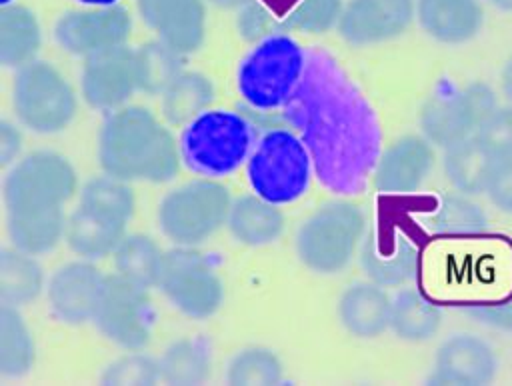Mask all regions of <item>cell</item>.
Returning <instances> with one entry per match:
<instances>
[{
    "label": "cell",
    "instance_id": "obj_8",
    "mask_svg": "<svg viewBox=\"0 0 512 386\" xmlns=\"http://www.w3.org/2000/svg\"><path fill=\"white\" fill-rule=\"evenodd\" d=\"M230 206V190L202 176L168 190L158 202L156 222L174 246H198L226 226Z\"/></svg>",
    "mask_w": 512,
    "mask_h": 386
},
{
    "label": "cell",
    "instance_id": "obj_18",
    "mask_svg": "<svg viewBox=\"0 0 512 386\" xmlns=\"http://www.w3.org/2000/svg\"><path fill=\"white\" fill-rule=\"evenodd\" d=\"M424 134H404L390 142L372 170V184L382 194H410L430 176L436 154Z\"/></svg>",
    "mask_w": 512,
    "mask_h": 386
},
{
    "label": "cell",
    "instance_id": "obj_38",
    "mask_svg": "<svg viewBox=\"0 0 512 386\" xmlns=\"http://www.w3.org/2000/svg\"><path fill=\"white\" fill-rule=\"evenodd\" d=\"M346 0H294L286 10L290 30L324 34L338 26Z\"/></svg>",
    "mask_w": 512,
    "mask_h": 386
},
{
    "label": "cell",
    "instance_id": "obj_35",
    "mask_svg": "<svg viewBox=\"0 0 512 386\" xmlns=\"http://www.w3.org/2000/svg\"><path fill=\"white\" fill-rule=\"evenodd\" d=\"M116 274L152 288L158 282L164 250L148 234H126L114 250Z\"/></svg>",
    "mask_w": 512,
    "mask_h": 386
},
{
    "label": "cell",
    "instance_id": "obj_17",
    "mask_svg": "<svg viewBox=\"0 0 512 386\" xmlns=\"http://www.w3.org/2000/svg\"><path fill=\"white\" fill-rule=\"evenodd\" d=\"M360 266L366 278L382 288L410 284L420 272V248L398 228L366 232L360 246Z\"/></svg>",
    "mask_w": 512,
    "mask_h": 386
},
{
    "label": "cell",
    "instance_id": "obj_44",
    "mask_svg": "<svg viewBox=\"0 0 512 386\" xmlns=\"http://www.w3.org/2000/svg\"><path fill=\"white\" fill-rule=\"evenodd\" d=\"M22 150V134L16 124L2 118L0 120V164L10 166L18 160Z\"/></svg>",
    "mask_w": 512,
    "mask_h": 386
},
{
    "label": "cell",
    "instance_id": "obj_33",
    "mask_svg": "<svg viewBox=\"0 0 512 386\" xmlns=\"http://www.w3.org/2000/svg\"><path fill=\"white\" fill-rule=\"evenodd\" d=\"M160 96L164 118L174 126H186L212 106L216 90L214 82L206 74L182 70V74Z\"/></svg>",
    "mask_w": 512,
    "mask_h": 386
},
{
    "label": "cell",
    "instance_id": "obj_9",
    "mask_svg": "<svg viewBox=\"0 0 512 386\" xmlns=\"http://www.w3.org/2000/svg\"><path fill=\"white\" fill-rule=\"evenodd\" d=\"M12 110L32 134L52 136L66 130L76 118L78 96L52 62L36 58L14 74Z\"/></svg>",
    "mask_w": 512,
    "mask_h": 386
},
{
    "label": "cell",
    "instance_id": "obj_24",
    "mask_svg": "<svg viewBox=\"0 0 512 386\" xmlns=\"http://www.w3.org/2000/svg\"><path fill=\"white\" fill-rule=\"evenodd\" d=\"M286 218L278 204L258 196L244 194L232 200L226 228L238 244L260 248L274 244L284 234Z\"/></svg>",
    "mask_w": 512,
    "mask_h": 386
},
{
    "label": "cell",
    "instance_id": "obj_16",
    "mask_svg": "<svg viewBox=\"0 0 512 386\" xmlns=\"http://www.w3.org/2000/svg\"><path fill=\"white\" fill-rule=\"evenodd\" d=\"M416 20V0H348L336 26L350 46H374L402 36Z\"/></svg>",
    "mask_w": 512,
    "mask_h": 386
},
{
    "label": "cell",
    "instance_id": "obj_11",
    "mask_svg": "<svg viewBox=\"0 0 512 386\" xmlns=\"http://www.w3.org/2000/svg\"><path fill=\"white\" fill-rule=\"evenodd\" d=\"M498 108L494 90L486 82L436 90L420 110V130L438 148L476 136L482 122Z\"/></svg>",
    "mask_w": 512,
    "mask_h": 386
},
{
    "label": "cell",
    "instance_id": "obj_43",
    "mask_svg": "<svg viewBox=\"0 0 512 386\" xmlns=\"http://www.w3.org/2000/svg\"><path fill=\"white\" fill-rule=\"evenodd\" d=\"M466 314L488 328H494L500 332H512V294L498 302L468 304Z\"/></svg>",
    "mask_w": 512,
    "mask_h": 386
},
{
    "label": "cell",
    "instance_id": "obj_4",
    "mask_svg": "<svg viewBox=\"0 0 512 386\" xmlns=\"http://www.w3.org/2000/svg\"><path fill=\"white\" fill-rule=\"evenodd\" d=\"M308 62L304 48L288 32L256 42L240 60L236 88L244 104L258 114L278 112L294 96Z\"/></svg>",
    "mask_w": 512,
    "mask_h": 386
},
{
    "label": "cell",
    "instance_id": "obj_5",
    "mask_svg": "<svg viewBox=\"0 0 512 386\" xmlns=\"http://www.w3.org/2000/svg\"><path fill=\"white\" fill-rule=\"evenodd\" d=\"M366 232V214L356 202L346 198L324 202L298 226L296 256L310 272L338 274L360 252Z\"/></svg>",
    "mask_w": 512,
    "mask_h": 386
},
{
    "label": "cell",
    "instance_id": "obj_28",
    "mask_svg": "<svg viewBox=\"0 0 512 386\" xmlns=\"http://www.w3.org/2000/svg\"><path fill=\"white\" fill-rule=\"evenodd\" d=\"M46 290V278L34 254L4 246L0 250V302L26 306Z\"/></svg>",
    "mask_w": 512,
    "mask_h": 386
},
{
    "label": "cell",
    "instance_id": "obj_26",
    "mask_svg": "<svg viewBox=\"0 0 512 386\" xmlns=\"http://www.w3.org/2000/svg\"><path fill=\"white\" fill-rule=\"evenodd\" d=\"M496 156L484 146L478 136L460 140L444 148V174L456 192L476 196L484 194Z\"/></svg>",
    "mask_w": 512,
    "mask_h": 386
},
{
    "label": "cell",
    "instance_id": "obj_46",
    "mask_svg": "<svg viewBox=\"0 0 512 386\" xmlns=\"http://www.w3.org/2000/svg\"><path fill=\"white\" fill-rule=\"evenodd\" d=\"M208 2L218 6V8H236V10H240L248 0H208Z\"/></svg>",
    "mask_w": 512,
    "mask_h": 386
},
{
    "label": "cell",
    "instance_id": "obj_27",
    "mask_svg": "<svg viewBox=\"0 0 512 386\" xmlns=\"http://www.w3.org/2000/svg\"><path fill=\"white\" fill-rule=\"evenodd\" d=\"M160 380L166 384H202L212 374V346L202 336L170 342L158 358Z\"/></svg>",
    "mask_w": 512,
    "mask_h": 386
},
{
    "label": "cell",
    "instance_id": "obj_14",
    "mask_svg": "<svg viewBox=\"0 0 512 386\" xmlns=\"http://www.w3.org/2000/svg\"><path fill=\"white\" fill-rule=\"evenodd\" d=\"M134 92H140L134 48L122 44L84 58L80 94L90 108L100 112L118 110L130 102Z\"/></svg>",
    "mask_w": 512,
    "mask_h": 386
},
{
    "label": "cell",
    "instance_id": "obj_2",
    "mask_svg": "<svg viewBox=\"0 0 512 386\" xmlns=\"http://www.w3.org/2000/svg\"><path fill=\"white\" fill-rule=\"evenodd\" d=\"M98 164L106 174L128 182L164 184L182 166L174 134L144 106L126 104L108 112L98 132Z\"/></svg>",
    "mask_w": 512,
    "mask_h": 386
},
{
    "label": "cell",
    "instance_id": "obj_22",
    "mask_svg": "<svg viewBox=\"0 0 512 386\" xmlns=\"http://www.w3.org/2000/svg\"><path fill=\"white\" fill-rule=\"evenodd\" d=\"M392 298L374 282H354L338 298L342 328L362 340H372L390 330Z\"/></svg>",
    "mask_w": 512,
    "mask_h": 386
},
{
    "label": "cell",
    "instance_id": "obj_15",
    "mask_svg": "<svg viewBox=\"0 0 512 386\" xmlns=\"http://www.w3.org/2000/svg\"><path fill=\"white\" fill-rule=\"evenodd\" d=\"M106 274L92 260L60 264L46 282V300L54 318L70 326L92 322Z\"/></svg>",
    "mask_w": 512,
    "mask_h": 386
},
{
    "label": "cell",
    "instance_id": "obj_34",
    "mask_svg": "<svg viewBox=\"0 0 512 386\" xmlns=\"http://www.w3.org/2000/svg\"><path fill=\"white\" fill-rule=\"evenodd\" d=\"M136 50L138 90L150 96L162 94L184 68V54L162 40H150Z\"/></svg>",
    "mask_w": 512,
    "mask_h": 386
},
{
    "label": "cell",
    "instance_id": "obj_32",
    "mask_svg": "<svg viewBox=\"0 0 512 386\" xmlns=\"http://www.w3.org/2000/svg\"><path fill=\"white\" fill-rule=\"evenodd\" d=\"M36 362V342L16 306H0V376L24 378Z\"/></svg>",
    "mask_w": 512,
    "mask_h": 386
},
{
    "label": "cell",
    "instance_id": "obj_6",
    "mask_svg": "<svg viewBox=\"0 0 512 386\" xmlns=\"http://www.w3.org/2000/svg\"><path fill=\"white\" fill-rule=\"evenodd\" d=\"M312 176L310 150L290 126H274L262 132L246 162L252 192L278 206L300 200L308 192Z\"/></svg>",
    "mask_w": 512,
    "mask_h": 386
},
{
    "label": "cell",
    "instance_id": "obj_7",
    "mask_svg": "<svg viewBox=\"0 0 512 386\" xmlns=\"http://www.w3.org/2000/svg\"><path fill=\"white\" fill-rule=\"evenodd\" d=\"M78 192V174L72 162L54 150H32L18 158L2 182L6 214L64 210Z\"/></svg>",
    "mask_w": 512,
    "mask_h": 386
},
{
    "label": "cell",
    "instance_id": "obj_37",
    "mask_svg": "<svg viewBox=\"0 0 512 386\" xmlns=\"http://www.w3.org/2000/svg\"><path fill=\"white\" fill-rule=\"evenodd\" d=\"M224 378L232 386L280 384L284 378V366L272 348L246 346L230 358Z\"/></svg>",
    "mask_w": 512,
    "mask_h": 386
},
{
    "label": "cell",
    "instance_id": "obj_19",
    "mask_svg": "<svg viewBox=\"0 0 512 386\" xmlns=\"http://www.w3.org/2000/svg\"><path fill=\"white\" fill-rule=\"evenodd\" d=\"M498 374L494 348L476 334H452L436 350L430 382L434 384H490Z\"/></svg>",
    "mask_w": 512,
    "mask_h": 386
},
{
    "label": "cell",
    "instance_id": "obj_13",
    "mask_svg": "<svg viewBox=\"0 0 512 386\" xmlns=\"http://www.w3.org/2000/svg\"><path fill=\"white\" fill-rule=\"evenodd\" d=\"M132 32V16L120 4L86 6L64 12L54 24L56 44L78 58L122 46Z\"/></svg>",
    "mask_w": 512,
    "mask_h": 386
},
{
    "label": "cell",
    "instance_id": "obj_29",
    "mask_svg": "<svg viewBox=\"0 0 512 386\" xmlns=\"http://www.w3.org/2000/svg\"><path fill=\"white\" fill-rule=\"evenodd\" d=\"M442 326V308L418 288H402L392 298L390 330L404 342H426Z\"/></svg>",
    "mask_w": 512,
    "mask_h": 386
},
{
    "label": "cell",
    "instance_id": "obj_1",
    "mask_svg": "<svg viewBox=\"0 0 512 386\" xmlns=\"http://www.w3.org/2000/svg\"><path fill=\"white\" fill-rule=\"evenodd\" d=\"M310 150L314 176L334 194H358L380 156L374 114L340 62L308 48L304 76L280 112Z\"/></svg>",
    "mask_w": 512,
    "mask_h": 386
},
{
    "label": "cell",
    "instance_id": "obj_31",
    "mask_svg": "<svg viewBox=\"0 0 512 386\" xmlns=\"http://www.w3.org/2000/svg\"><path fill=\"white\" fill-rule=\"evenodd\" d=\"M68 216L64 210L6 214V232L14 248L40 256L52 252L66 234Z\"/></svg>",
    "mask_w": 512,
    "mask_h": 386
},
{
    "label": "cell",
    "instance_id": "obj_30",
    "mask_svg": "<svg viewBox=\"0 0 512 386\" xmlns=\"http://www.w3.org/2000/svg\"><path fill=\"white\" fill-rule=\"evenodd\" d=\"M424 224L434 236L472 238L488 228V214L468 194L450 192L438 200Z\"/></svg>",
    "mask_w": 512,
    "mask_h": 386
},
{
    "label": "cell",
    "instance_id": "obj_12",
    "mask_svg": "<svg viewBox=\"0 0 512 386\" xmlns=\"http://www.w3.org/2000/svg\"><path fill=\"white\" fill-rule=\"evenodd\" d=\"M150 288L120 274L106 276L92 324L112 344L124 350H142L154 332V304Z\"/></svg>",
    "mask_w": 512,
    "mask_h": 386
},
{
    "label": "cell",
    "instance_id": "obj_21",
    "mask_svg": "<svg viewBox=\"0 0 512 386\" xmlns=\"http://www.w3.org/2000/svg\"><path fill=\"white\" fill-rule=\"evenodd\" d=\"M416 22L440 44H466L482 32L484 6L480 0H416Z\"/></svg>",
    "mask_w": 512,
    "mask_h": 386
},
{
    "label": "cell",
    "instance_id": "obj_41",
    "mask_svg": "<svg viewBox=\"0 0 512 386\" xmlns=\"http://www.w3.org/2000/svg\"><path fill=\"white\" fill-rule=\"evenodd\" d=\"M476 136L496 158L512 154V104L498 106L482 122Z\"/></svg>",
    "mask_w": 512,
    "mask_h": 386
},
{
    "label": "cell",
    "instance_id": "obj_3",
    "mask_svg": "<svg viewBox=\"0 0 512 386\" xmlns=\"http://www.w3.org/2000/svg\"><path fill=\"white\" fill-rule=\"evenodd\" d=\"M254 120L242 112L208 108L182 126V164L206 178H222L244 166L256 146Z\"/></svg>",
    "mask_w": 512,
    "mask_h": 386
},
{
    "label": "cell",
    "instance_id": "obj_23",
    "mask_svg": "<svg viewBox=\"0 0 512 386\" xmlns=\"http://www.w3.org/2000/svg\"><path fill=\"white\" fill-rule=\"evenodd\" d=\"M126 224L128 222L78 204L66 220L64 240L76 256L92 262L102 260L112 256L122 242L126 236Z\"/></svg>",
    "mask_w": 512,
    "mask_h": 386
},
{
    "label": "cell",
    "instance_id": "obj_47",
    "mask_svg": "<svg viewBox=\"0 0 512 386\" xmlns=\"http://www.w3.org/2000/svg\"><path fill=\"white\" fill-rule=\"evenodd\" d=\"M492 8L500 12H512V0H486Z\"/></svg>",
    "mask_w": 512,
    "mask_h": 386
},
{
    "label": "cell",
    "instance_id": "obj_45",
    "mask_svg": "<svg viewBox=\"0 0 512 386\" xmlns=\"http://www.w3.org/2000/svg\"><path fill=\"white\" fill-rule=\"evenodd\" d=\"M500 88L508 104H512V56L504 62L502 72H500Z\"/></svg>",
    "mask_w": 512,
    "mask_h": 386
},
{
    "label": "cell",
    "instance_id": "obj_49",
    "mask_svg": "<svg viewBox=\"0 0 512 386\" xmlns=\"http://www.w3.org/2000/svg\"><path fill=\"white\" fill-rule=\"evenodd\" d=\"M10 2H16V0H0V4H10Z\"/></svg>",
    "mask_w": 512,
    "mask_h": 386
},
{
    "label": "cell",
    "instance_id": "obj_25",
    "mask_svg": "<svg viewBox=\"0 0 512 386\" xmlns=\"http://www.w3.org/2000/svg\"><path fill=\"white\" fill-rule=\"evenodd\" d=\"M42 48L38 16L24 4L10 2L0 8V64L18 70L36 60Z\"/></svg>",
    "mask_w": 512,
    "mask_h": 386
},
{
    "label": "cell",
    "instance_id": "obj_10",
    "mask_svg": "<svg viewBox=\"0 0 512 386\" xmlns=\"http://www.w3.org/2000/svg\"><path fill=\"white\" fill-rule=\"evenodd\" d=\"M156 288L192 320H208L224 302V282L196 246H174L164 252Z\"/></svg>",
    "mask_w": 512,
    "mask_h": 386
},
{
    "label": "cell",
    "instance_id": "obj_36",
    "mask_svg": "<svg viewBox=\"0 0 512 386\" xmlns=\"http://www.w3.org/2000/svg\"><path fill=\"white\" fill-rule=\"evenodd\" d=\"M78 204L128 222L136 210V196L128 180L104 172L82 184Z\"/></svg>",
    "mask_w": 512,
    "mask_h": 386
},
{
    "label": "cell",
    "instance_id": "obj_40",
    "mask_svg": "<svg viewBox=\"0 0 512 386\" xmlns=\"http://www.w3.org/2000/svg\"><path fill=\"white\" fill-rule=\"evenodd\" d=\"M160 380L158 360L140 352L128 350L126 354L114 358L100 374L102 384H116V386H150Z\"/></svg>",
    "mask_w": 512,
    "mask_h": 386
},
{
    "label": "cell",
    "instance_id": "obj_42",
    "mask_svg": "<svg viewBox=\"0 0 512 386\" xmlns=\"http://www.w3.org/2000/svg\"><path fill=\"white\" fill-rule=\"evenodd\" d=\"M484 194L500 212L512 214V154L496 158Z\"/></svg>",
    "mask_w": 512,
    "mask_h": 386
},
{
    "label": "cell",
    "instance_id": "obj_39",
    "mask_svg": "<svg viewBox=\"0 0 512 386\" xmlns=\"http://www.w3.org/2000/svg\"><path fill=\"white\" fill-rule=\"evenodd\" d=\"M238 36L250 44H256L272 34L288 32L286 14L278 12L268 0H248L236 14Z\"/></svg>",
    "mask_w": 512,
    "mask_h": 386
},
{
    "label": "cell",
    "instance_id": "obj_48",
    "mask_svg": "<svg viewBox=\"0 0 512 386\" xmlns=\"http://www.w3.org/2000/svg\"><path fill=\"white\" fill-rule=\"evenodd\" d=\"M82 6H110V4H118L120 0H76Z\"/></svg>",
    "mask_w": 512,
    "mask_h": 386
},
{
    "label": "cell",
    "instance_id": "obj_20",
    "mask_svg": "<svg viewBox=\"0 0 512 386\" xmlns=\"http://www.w3.org/2000/svg\"><path fill=\"white\" fill-rule=\"evenodd\" d=\"M140 20L178 52H196L206 38L204 0H136Z\"/></svg>",
    "mask_w": 512,
    "mask_h": 386
}]
</instances>
